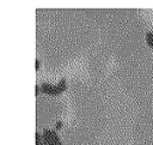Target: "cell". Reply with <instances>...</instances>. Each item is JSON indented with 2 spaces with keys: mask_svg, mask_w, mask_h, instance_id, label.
I'll list each match as a JSON object with an SVG mask.
<instances>
[{
  "mask_svg": "<svg viewBox=\"0 0 153 145\" xmlns=\"http://www.w3.org/2000/svg\"><path fill=\"white\" fill-rule=\"evenodd\" d=\"M42 138H43L44 145H62L60 141V138L56 135V133L50 129H44Z\"/></svg>",
  "mask_w": 153,
  "mask_h": 145,
  "instance_id": "6da1fadb",
  "label": "cell"
},
{
  "mask_svg": "<svg viewBox=\"0 0 153 145\" xmlns=\"http://www.w3.org/2000/svg\"><path fill=\"white\" fill-rule=\"evenodd\" d=\"M146 42L149 47L153 48V31H149L146 34Z\"/></svg>",
  "mask_w": 153,
  "mask_h": 145,
  "instance_id": "7a4b0ae2",
  "label": "cell"
},
{
  "mask_svg": "<svg viewBox=\"0 0 153 145\" xmlns=\"http://www.w3.org/2000/svg\"><path fill=\"white\" fill-rule=\"evenodd\" d=\"M61 126H62V122H61V121H59V122L56 123V129H60V128H61Z\"/></svg>",
  "mask_w": 153,
  "mask_h": 145,
  "instance_id": "3957f363",
  "label": "cell"
},
{
  "mask_svg": "<svg viewBox=\"0 0 153 145\" xmlns=\"http://www.w3.org/2000/svg\"><path fill=\"white\" fill-rule=\"evenodd\" d=\"M41 66V61H38V60H36V70H38V67Z\"/></svg>",
  "mask_w": 153,
  "mask_h": 145,
  "instance_id": "277c9868",
  "label": "cell"
}]
</instances>
